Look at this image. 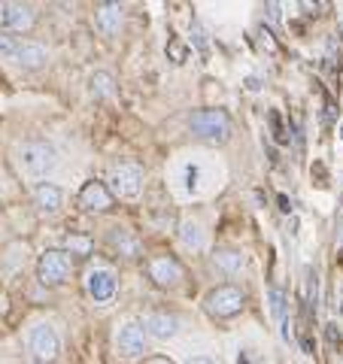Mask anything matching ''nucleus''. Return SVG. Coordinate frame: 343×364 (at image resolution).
I'll use <instances>...</instances> for the list:
<instances>
[{"label":"nucleus","instance_id":"f257e3e1","mask_svg":"<svg viewBox=\"0 0 343 364\" xmlns=\"http://www.w3.org/2000/svg\"><path fill=\"white\" fill-rule=\"evenodd\" d=\"M19 167L21 173H28L31 179H46L55 173L58 167V149L43 140H31L19 146Z\"/></svg>","mask_w":343,"mask_h":364},{"label":"nucleus","instance_id":"f03ea898","mask_svg":"<svg viewBox=\"0 0 343 364\" xmlns=\"http://www.w3.org/2000/svg\"><path fill=\"white\" fill-rule=\"evenodd\" d=\"M189 124L194 136H201L207 143H225L231 136V116L225 109H198L191 112Z\"/></svg>","mask_w":343,"mask_h":364},{"label":"nucleus","instance_id":"7ed1b4c3","mask_svg":"<svg viewBox=\"0 0 343 364\" xmlns=\"http://www.w3.org/2000/svg\"><path fill=\"white\" fill-rule=\"evenodd\" d=\"M246 304V294L243 289L237 286H216L207 291V298H204V310H207L213 318H231L243 310Z\"/></svg>","mask_w":343,"mask_h":364},{"label":"nucleus","instance_id":"20e7f679","mask_svg":"<svg viewBox=\"0 0 343 364\" xmlns=\"http://www.w3.org/2000/svg\"><path fill=\"white\" fill-rule=\"evenodd\" d=\"M37 279L43 286H64L70 279V255L64 249H46L37 261Z\"/></svg>","mask_w":343,"mask_h":364},{"label":"nucleus","instance_id":"39448f33","mask_svg":"<svg viewBox=\"0 0 343 364\" xmlns=\"http://www.w3.org/2000/svg\"><path fill=\"white\" fill-rule=\"evenodd\" d=\"M112 195H119L122 200H134V198H140V191H143V170L137 167V164H128V161H122L112 167V173H110V186H107Z\"/></svg>","mask_w":343,"mask_h":364},{"label":"nucleus","instance_id":"423d86ee","mask_svg":"<svg viewBox=\"0 0 343 364\" xmlns=\"http://www.w3.org/2000/svg\"><path fill=\"white\" fill-rule=\"evenodd\" d=\"M28 346H31V355L37 358L40 364H52L55 358H58L61 352V337L58 331H55L52 325H33V331L28 337Z\"/></svg>","mask_w":343,"mask_h":364},{"label":"nucleus","instance_id":"0eeeda50","mask_svg":"<svg viewBox=\"0 0 343 364\" xmlns=\"http://www.w3.org/2000/svg\"><path fill=\"white\" fill-rule=\"evenodd\" d=\"M33 21H37L33 6L16 4V0H4V4H0V28H4V31H9V33H25V31L33 28Z\"/></svg>","mask_w":343,"mask_h":364},{"label":"nucleus","instance_id":"6e6552de","mask_svg":"<svg viewBox=\"0 0 343 364\" xmlns=\"http://www.w3.org/2000/svg\"><path fill=\"white\" fill-rule=\"evenodd\" d=\"M116 352L122 358H140L146 352V331L140 322H122L116 331Z\"/></svg>","mask_w":343,"mask_h":364},{"label":"nucleus","instance_id":"1a4fd4ad","mask_svg":"<svg viewBox=\"0 0 343 364\" xmlns=\"http://www.w3.org/2000/svg\"><path fill=\"white\" fill-rule=\"evenodd\" d=\"M149 277L158 289H174L182 282V277H186V270H182V264L174 258V255H155L149 261Z\"/></svg>","mask_w":343,"mask_h":364},{"label":"nucleus","instance_id":"9d476101","mask_svg":"<svg viewBox=\"0 0 343 364\" xmlns=\"http://www.w3.org/2000/svg\"><path fill=\"white\" fill-rule=\"evenodd\" d=\"M76 200H79V207H83L85 213H107V210H112V191L107 188V182H97V179L85 182Z\"/></svg>","mask_w":343,"mask_h":364},{"label":"nucleus","instance_id":"9b49d317","mask_svg":"<svg viewBox=\"0 0 343 364\" xmlns=\"http://www.w3.org/2000/svg\"><path fill=\"white\" fill-rule=\"evenodd\" d=\"M85 286H88V294H91V298H95L97 304H110L112 298H116L119 282H116V273H112V270L95 267V270H88Z\"/></svg>","mask_w":343,"mask_h":364},{"label":"nucleus","instance_id":"f8f14e48","mask_svg":"<svg viewBox=\"0 0 343 364\" xmlns=\"http://www.w3.org/2000/svg\"><path fill=\"white\" fill-rule=\"evenodd\" d=\"M143 331L155 337V340H170V337H176L179 334V318L174 313H164V310H155L146 316V322H143Z\"/></svg>","mask_w":343,"mask_h":364},{"label":"nucleus","instance_id":"ddd939ff","mask_svg":"<svg viewBox=\"0 0 343 364\" xmlns=\"http://www.w3.org/2000/svg\"><path fill=\"white\" fill-rule=\"evenodd\" d=\"M122 21H125L122 4H100V6L95 9V25H97V31L104 33V37H110V40L122 31Z\"/></svg>","mask_w":343,"mask_h":364},{"label":"nucleus","instance_id":"4468645a","mask_svg":"<svg viewBox=\"0 0 343 364\" xmlns=\"http://www.w3.org/2000/svg\"><path fill=\"white\" fill-rule=\"evenodd\" d=\"M16 64L25 67V70H40V67L49 64V49H46L43 43H21L19 46V55H16Z\"/></svg>","mask_w":343,"mask_h":364},{"label":"nucleus","instance_id":"2eb2a0df","mask_svg":"<svg viewBox=\"0 0 343 364\" xmlns=\"http://www.w3.org/2000/svg\"><path fill=\"white\" fill-rule=\"evenodd\" d=\"M61 200H64V195H61V188L55 186V182H40V186L33 188V203H37V210L43 215H55V213H58Z\"/></svg>","mask_w":343,"mask_h":364},{"label":"nucleus","instance_id":"dca6fc26","mask_svg":"<svg viewBox=\"0 0 343 364\" xmlns=\"http://www.w3.org/2000/svg\"><path fill=\"white\" fill-rule=\"evenodd\" d=\"M213 267L228 273V277H234V273H240L246 267V255L237 252V249L222 246V249H216V252H213Z\"/></svg>","mask_w":343,"mask_h":364},{"label":"nucleus","instance_id":"f3484780","mask_svg":"<svg viewBox=\"0 0 343 364\" xmlns=\"http://www.w3.org/2000/svg\"><path fill=\"white\" fill-rule=\"evenodd\" d=\"M110 243L125 258H137V255H140V240H137L131 231H125V228H112V231H110Z\"/></svg>","mask_w":343,"mask_h":364},{"label":"nucleus","instance_id":"a211bd4d","mask_svg":"<svg viewBox=\"0 0 343 364\" xmlns=\"http://www.w3.org/2000/svg\"><path fill=\"white\" fill-rule=\"evenodd\" d=\"M88 85H91V95H95L97 100H107V97H112V95H116V79H112L107 70H97V73H91Z\"/></svg>","mask_w":343,"mask_h":364},{"label":"nucleus","instance_id":"6ab92c4d","mask_svg":"<svg viewBox=\"0 0 343 364\" xmlns=\"http://www.w3.org/2000/svg\"><path fill=\"white\" fill-rule=\"evenodd\" d=\"M179 240H182V246H186V249H204L207 237H204V228H201L198 222H182Z\"/></svg>","mask_w":343,"mask_h":364},{"label":"nucleus","instance_id":"aec40b11","mask_svg":"<svg viewBox=\"0 0 343 364\" xmlns=\"http://www.w3.org/2000/svg\"><path fill=\"white\" fill-rule=\"evenodd\" d=\"M91 249H95V240L85 234H67L64 237V252L67 255H79V258H88Z\"/></svg>","mask_w":343,"mask_h":364},{"label":"nucleus","instance_id":"412c9836","mask_svg":"<svg viewBox=\"0 0 343 364\" xmlns=\"http://www.w3.org/2000/svg\"><path fill=\"white\" fill-rule=\"evenodd\" d=\"M268 304H270V316L283 325L285 316H289V298H285V291L283 289H270L268 291Z\"/></svg>","mask_w":343,"mask_h":364},{"label":"nucleus","instance_id":"4be33fe9","mask_svg":"<svg viewBox=\"0 0 343 364\" xmlns=\"http://www.w3.org/2000/svg\"><path fill=\"white\" fill-rule=\"evenodd\" d=\"M19 46H21V40H19V37H13V33H0V58L16 61Z\"/></svg>","mask_w":343,"mask_h":364},{"label":"nucleus","instance_id":"5701e85b","mask_svg":"<svg viewBox=\"0 0 343 364\" xmlns=\"http://www.w3.org/2000/svg\"><path fill=\"white\" fill-rule=\"evenodd\" d=\"M167 58L174 61V64H186V58H189V49H186V43H179V40H170V43H167Z\"/></svg>","mask_w":343,"mask_h":364},{"label":"nucleus","instance_id":"b1692460","mask_svg":"<svg viewBox=\"0 0 343 364\" xmlns=\"http://www.w3.org/2000/svg\"><path fill=\"white\" fill-rule=\"evenodd\" d=\"M270 122H273V136H277V143H289V136H285L283 124H280V116L277 112H270Z\"/></svg>","mask_w":343,"mask_h":364},{"label":"nucleus","instance_id":"393cba45","mask_svg":"<svg viewBox=\"0 0 343 364\" xmlns=\"http://www.w3.org/2000/svg\"><path fill=\"white\" fill-rule=\"evenodd\" d=\"M186 188L189 191L198 188V167H194V164H186Z\"/></svg>","mask_w":343,"mask_h":364},{"label":"nucleus","instance_id":"a878e982","mask_svg":"<svg viewBox=\"0 0 343 364\" xmlns=\"http://www.w3.org/2000/svg\"><path fill=\"white\" fill-rule=\"evenodd\" d=\"M191 37H194V46H198L201 52H207V37H204L201 25H191Z\"/></svg>","mask_w":343,"mask_h":364},{"label":"nucleus","instance_id":"bb28decb","mask_svg":"<svg viewBox=\"0 0 343 364\" xmlns=\"http://www.w3.org/2000/svg\"><path fill=\"white\" fill-rule=\"evenodd\" d=\"M325 334H328V343H331V346H337V340H340L337 325H328V331H325Z\"/></svg>","mask_w":343,"mask_h":364},{"label":"nucleus","instance_id":"cd10ccee","mask_svg":"<svg viewBox=\"0 0 343 364\" xmlns=\"http://www.w3.org/2000/svg\"><path fill=\"white\" fill-rule=\"evenodd\" d=\"M186 364H216L213 358H207V355H194V358H189Z\"/></svg>","mask_w":343,"mask_h":364},{"label":"nucleus","instance_id":"c85d7f7f","mask_svg":"<svg viewBox=\"0 0 343 364\" xmlns=\"http://www.w3.org/2000/svg\"><path fill=\"white\" fill-rule=\"evenodd\" d=\"M277 203H280V210H283V213H289V210H292V200L285 198V195H280V198H277Z\"/></svg>","mask_w":343,"mask_h":364},{"label":"nucleus","instance_id":"c756f323","mask_svg":"<svg viewBox=\"0 0 343 364\" xmlns=\"http://www.w3.org/2000/svg\"><path fill=\"white\" fill-rule=\"evenodd\" d=\"M146 364H174V361L164 358V355H152V358H146Z\"/></svg>","mask_w":343,"mask_h":364},{"label":"nucleus","instance_id":"7c9ffc66","mask_svg":"<svg viewBox=\"0 0 343 364\" xmlns=\"http://www.w3.org/2000/svg\"><path fill=\"white\" fill-rule=\"evenodd\" d=\"M246 85H249V91H258V88H261V82H258L255 76H253V79H246Z\"/></svg>","mask_w":343,"mask_h":364},{"label":"nucleus","instance_id":"2f4dec72","mask_svg":"<svg viewBox=\"0 0 343 364\" xmlns=\"http://www.w3.org/2000/svg\"><path fill=\"white\" fill-rule=\"evenodd\" d=\"M340 140H343V124H340Z\"/></svg>","mask_w":343,"mask_h":364}]
</instances>
